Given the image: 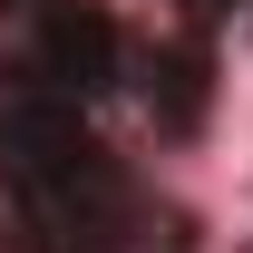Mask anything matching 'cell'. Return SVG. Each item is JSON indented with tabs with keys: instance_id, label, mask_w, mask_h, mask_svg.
Wrapping results in <instances>:
<instances>
[{
	"instance_id": "cell-1",
	"label": "cell",
	"mask_w": 253,
	"mask_h": 253,
	"mask_svg": "<svg viewBox=\"0 0 253 253\" xmlns=\"http://www.w3.org/2000/svg\"><path fill=\"white\" fill-rule=\"evenodd\" d=\"M20 78H39V88L59 97H97L107 78H117V30H107V10H78V0H39L30 20V49H20Z\"/></svg>"
},
{
	"instance_id": "cell-2",
	"label": "cell",
	"mask_w": 253,
	"mask_h": 253,
	"mask_svg": "<svg viewBox=\"0 0 253 253\" xmlns=\"http://www.w3.org/2000/svg\"><path fill=\"white\" fill-rule=\"evenodd\" d=\"M205 10H224V0H205Z\"/></svg>"
}]
</instances>
